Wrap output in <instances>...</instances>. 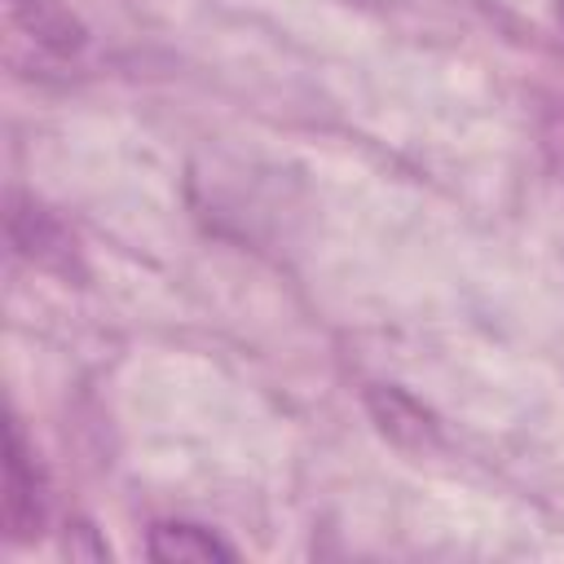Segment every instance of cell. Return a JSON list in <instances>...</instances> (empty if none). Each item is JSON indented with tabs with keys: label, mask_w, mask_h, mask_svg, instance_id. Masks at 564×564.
Wrapping results in <instances>:
<instances>
[{
	"label": "cell",
	"mask_w": 564,
	"mask_h": 564,
	"mask_svg": "<svg viewBox=\"0 0 564 564\" xmlns=\"http://www.w3.org/2000/svg\"><path fill=\"white\" fill-rule=\"evenodd\" d=\"M48 516V494H44V476L40 463L26 454L22 427L9 423V458H4V529L13 542H26L44 529Z\"/></svg>",
	"instance_id": "obj_1"
},
{
	"label": "cell",
	"mask_w": 564,
	"mask_h": 564,
	"mask_svg": "<svg viewBox=\"0 0 564 564\" xmlns=\"http://www.w3.org/2000/svg\"><path fill=\"white\" fill-rule=\"evenodd\" d=\"M560 18H564V0H560Z\"/></svg>",
	"instance_id": "obj_3"
},
{
	"label": "cell",
	"mask_w": 564,
	"mask_h": 564,
	"mask_svg": "<svg viewBox=\"0 0 564 564\" xmlns=\"http://www.w3.org/2000/svg\"><path fill=\"white\" fill-rule=\"evenodd\" d=\"M150 555L154 560H229L234 551L203 524H154L150 529Z\"/></svg>",
	"instance_id": "obj_2"
}]
</instances>
